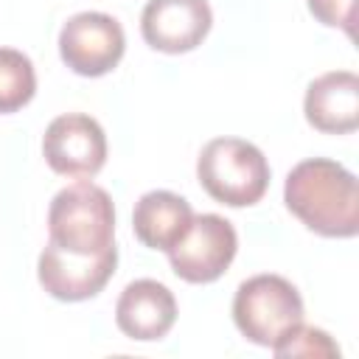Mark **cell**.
I'll use <instances>...</instances> for the list:
<instances>
[{
  "label": "cell",
  "instance_id": "5b68a950",
  "mask_svg": "<svg viewBox=\"0 0 359 359\" xmlns=\"http://www.w3.org/2000/svg\"><path fill=\"white\" fill-rule=\"evenodd\" d=\"M238 233L219 213H194L185 236L168 250V264L185 283H213L233 264Z\"/></svg>",
  "mask_w": 359,
  "mask_h": 359
},
{
  "label": "cell",
  "instance_id": "7a4b0ae2",
  "mask_svg": "<svg viewBox=\"0 0 359 359\" xmlns=\"http://www.w3.org/2000/svg\"><path fill=\"white\" fill-rule=\"evenodd\" d=\"M48 244L76 255L118 250L112 196L90 180L62 188L48 208Z\"/></svg>",
  "mask_w": 359,
  "mask_h": 359
},
{
  "label": "cell",
  "instance_id": "ba28073f",
  "mask_svg": "<svg viewBox=\"0 0 359 359\" xmlns=\"http://www.w3.org/2000/svg\"><path fill=\"white\" fill-rule=\"evenodd\" d=\"M118 266V250L101 255H76L53 244H45L36 261V278L42 289L65 303H81L95 297Z\"/></svg>",
  "mask_w": 359,
  "mask_h": 359
},
{
  "label": "cell",
  "instance_id": "8fae6325",
  "mask_svg": "<svg viewBox=\"0 0 359 359\" xmlns=\"http://www.w3.org/2000/svg\"><path fill=\"white\" fill-rule=\"evenodd\" d=\"M306 121L325 135H348L359 126V76L328 70L306 87Z\"/></svg>",
  "mask_w": 359,
  "mask_h": 359
},
{
  "label": "cell",
  "instance_id": "9c48e42d",
  "mask_svg": "<svg viewBox=\"0 0 359 359\" xmlns=\"http://www.w3.org/2000/svg\"><path fill=\"white\" fill-rule=\"evenodd\" d=\"M213 11L208 0H149L140 14V34L149 48L188 53L210 34Z\"/></svg>",
  "mask_w": 359,
  "mask_h": 359
},
{
  "label": "cell",
  "instance_id": "8992f818",
  "mask_svg": "<svg viewBox=\"0 0 359 359\" xmlns=\"http://www.w3.org/2000/svg\"><path fill=\"white\" fill-rule=\"evenodd\" d=\"M126 50V36L121 22L104 11H79L67 17L59 31L62 62L87 79L107 76L118 67Z\"/></svg>",
  "mask_w": 359,
  "mask_h": 359
},
{
  "label": "cell",
  "instance_id": "9a60e30c",
  "mask_svg": "<svg viewBox=\"0 0 359 359\" xmlns=\"http://www.w3.org/2000/svg\"><path fill=\"white\" fill-rule=\"evenodd\" d=\"M314 20H320L328 28H342L348 36H353L356 22V0H306Z\"/></svg>",
  "mask_w": 359,
  "mask_h": 359
},
{
  "label": "cell",
  "instance_id": "3957f363",
  "mask_svg": "<svg viewBox=\"0 0 359 359\" xmlns=\"http://www.w3.org/2000/svg\"><path fill=\"white\" fill-rule=\"evenodd\" d=\"M264 151L241 137H213L196 157V180L205 194L227 208L255 205L269 188Z\"/></svg>",
  "mask_w": 359,
  "mask_h": 359
},
{
  "label": "cell",
  "instance_id": "7c38bea8",
  "mask_svg": "<svg viewBox=\"0 0 359 359\" xmlns=\"http://www.w3.org/2000/svg\"><path fill=\"white\" fill-rule=\"evenodd\" d=\"M194 208L174 191H149L135 202L132 230L149 250L168 252L191 227Z\"/></svg>",
  "mask_w": 359,
  "mask_h": 359
},
{
  "label": "cell",
  "instance_id": "6da1fadb",
  "mask_svg": "<svg viewBox=\"0 0 359 359\" xmlns=\"http://www.w3.org/2000/svg\"><path fill=\"white\" fill-rule=\"evenodd\" d=\"M283 202L317 236L353 238L359 233V185L337 160H300L283 182Z\"/></svg>",
  "mask_w": 359,
  "mask_h": 359
},
{
  "label": "cell",
  "instance_id": "5bb4252c",
  "mask_svg": "<svg viewBox=\"0 0 359 359\" xmlns=\"http://www.w3.org/2000/svg\"><path fill=\"white\" fill-rule=\"evenodd\" d=\"M272 353L278 359H294V356H306V359H314V356H323V359H339V345L323 331V328H314V325H306L300 323L289 337H283Z\"/></svg>",
  "mask_w": 359,
  "mask_h": 359
},
{
  "label": "cell",
  "instance_id": "30bf717a",
  "mask_svg": "<svg viewBox=\"0 0 359 359\" xmlns=\"http://www.w3.org/2000/svg\"><path fill=\"white\" fill-rule=\"evenodd\" d=\"M118 328L137 342L163 339L177 323V300L171 289L151 278H137L123 286L115 303Z\"/></svg>",
  "mask_w": 359,
  "mask_h": 359
},
{
  "label": "cell",
  "instance_id": "4fadbf2b",
  "mask_svg": "<svg viewBox=\"0 0 359 359\" xmlns=\"http://www.w3.org/2000/svg\"><path fill=\"white\" fill-rule=\"evenodd\" d=\"M36 93L34 62L17 48H0V115L22 109Z\"/></svg>",
  "mask_w": 359,
  "mask_h": 359
},
{
  "label": "cell",
  "instance_id": "52a82bcc",
  "mask_svg": "<svg viewBox=\"0 0 359 359\" xmlns=\"http://www.w3.org/2000/svg\"><path fill=\"white\" fill-rule=\"evenodd\" d=\"M42 154L56 174L90 180L107 163V135L93 115L65 112L48 123Z\"/></svg>",
  "mask_w": 359,
  "mask_h": 359
},
{
  "label": "cell",
  "instance_id": "277c9868",
  "mask_svg": "<svg viewBox=\"0 0 359 359\" xmlns=\"http://www.w3.org/2000/svg\"><path fill=\"white\" fill-rule=\"evenodd\" d=\"M303 297L297 286L280 275H252L233 297V323L255 345L275 348L303 323Z\"/></svg>",
  "mask_w": 359,
  "mask_h": 359
}]
</instances>
